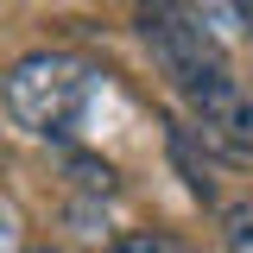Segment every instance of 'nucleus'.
I'll return each instance as SVG.
<instances>
[{
	"mask_svg": "<svg viewBox=\"0 0 253 253\" xmlns=\"http://www.w3.org/2000/svg\"><path fill=\"white\" fill-rule=\"evenodd\" d=\"M108 253H184V247H177L171 234H121Z\"/></svg>",
	"mask_w": 253,
	"mask_h": 253,
	"instance_id": "nucleus-6",
	"label": "nucleus"
},
{
	"mask_svg": "<svg viewBox=\"0 0 253 253\" xmlns=\"http://www.w3.org/2000/svg\"><path fill=\"white\" fill-rule=\"evenodd\" d=\"M26 253H63V247H26Z\"/></svg>",
	"mask_w": 253,
	"mask_h": 253,
	"instance_id": "nucleus-7",
	"label": "nucleus"
},
{
	"mask_svg": "<svg viewBox=\"0 0 253 253\" xmlns=\"http://www.w3.org/2000/svg\"><path fill=\"white\" fill-rule=\"evenodd\" d=\"M228 253H253V203L228 209Z\"/></svg>",
	"mask_w": 253,
	"mask_h": 253,
	"instance_id": "nucleus-5",
	"label": "nucleus"
},
{
	"mask_svg": "<svg viewBox=\"0 0 253 253\" xmlns=\"http://www.w3.org/2000/svg\"><path fill=\"white\" fill-rule=\"evenodd\" d=\"M184 101H190V139H203L221 158H253V95L228 70L184 89Z\"/></svg>",
	"mask_w": 253,
	"mask_h": 253,
	"instance_id": "nucleus-3",
	"label": "nucleus"
},
{
	"mask_svg": "<svg viewBox=\"0 0 253 253\" xmlns=\"http://www.w3.org/2000/svg\"><path fill=\"white\" fill-rule=\"evenodd\" d=\"M89 95H95V63L76 57V51H26L0 83L6 114L38 139H63L83 121Z\"/></svg>",
	"mask_w": 253,
	"mask_h": 253,
	"instance_id": "nucleus-1",
	"label": "nucleus"
},
{
	"mask_svg": "<svg viewBox=\"0 0 253 253\" xmlns=\"http://www.w3.org/2000/svg\"><path fill=\"white\" fill-rule=\"evenodd\" d=\"M247 95H253V89H247Z\"/></svg>",
	"mask_w": 253,
	"mask_h": 253,
	"instance_id": "nucleus-8",
	"label": "nucleus"
},
{
	"mask_svg": "<svg viewBox=\"0 0 253 253\" xmlns=\"http://www.w3.org/2000/svg\"><path fill=\"white\" fill-rule=\"evenodd\" d=\"M133 26H139L152 63L171 76V89H177V95L196 89L203 76L228 70V63H221V44L203 32V19L190 13L184 0H139V6H133Z\"/></svg>",
	"mask_w": 253,
	"mask_h": 253,
	"instance_id": "nucleus-2",
	"label": "nucleus"
},
{
	"mask_svg": "<svg viewBox=\"0 0 253 253\" xmlns=\"http://www.w3.org/2000/svg\"><path fill=\"white\" fill-rule=\"evenodd\" d=\"M190 13L203 19V32L209 38H253V0H184Z\"/></svg>",
	"mask_w": 253,
	"mask_h": 253,
	"instance_id": "nucleus-4",
	"label": "nucleus"
}]
</instances>
